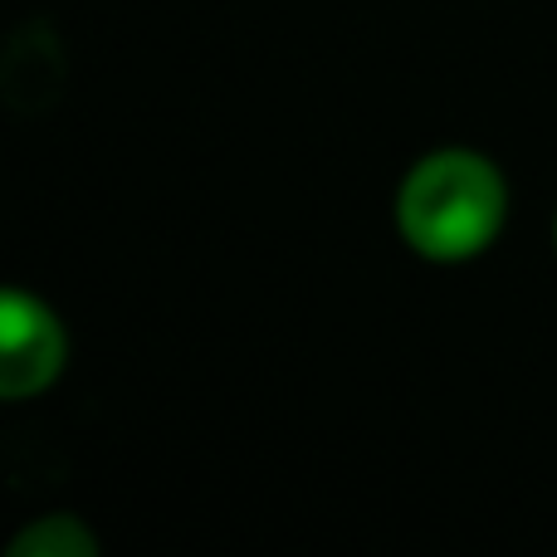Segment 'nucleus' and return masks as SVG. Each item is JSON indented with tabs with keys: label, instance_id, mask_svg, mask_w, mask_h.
I'll return each mask as SVG.
<instances>
[{
	"label": "nucleus",
	"instance_id": "obj_1",
	"mask_svg": "<svg viewBox=\"0 0 557 557\" xmlns=\"http://www.w3.org/2000/svg\"><path fill=\"white\" fill-rule=\"evenodd\" d=\"M509 225V182L474 147L416 157L396 186V231L431 264L480 260Z\"/></svg>",
	"mask_w": 557,
	"mask_h": 557
},
{
	"label": "nucleus",
	"instance_id": "obj_3",
	"mask_svg": "<svg viewBox=\"0 0 557 557\" xmlns=\"http://www.w3.org/2000/svg\"><path fill=\"white\" fill-rule=\"evenodd\" d=\"M10 557H98V533L78 513H45L10 539Z\"/></svg>",
	"mask_w": 557,
	"mask_h": 557
},
{
	"label": "nucleus",
	"instance_id": "obj_4",
	"mask_svg": "<svg viewBox=\"0 0 557 557\" xmlns=\"http://www.w3.org/2000/svg\"><path fill=\"white\" fill-rule=\"evenodd\" d=\"M553 250H557V215H553Z\"/></svg>",
	"mask_w": 557,
	"mask_h": 557
},
{
	"label": "nucleus",
	"instance_id": "obj_2",
	"mask_svg": "<svg viewBox=\"0 0 557 557\" xmlns=\"http://www.w3.org/2000/svg\"><path fill=\"white\" fill-rule=\"evenodd\" d=\"M69 327L59 313L29 288L0 294V396L29 401L64 376Z\"/></svg>",
	"mask_w": 557,
	"mask_h": 557
}]
</instances>
